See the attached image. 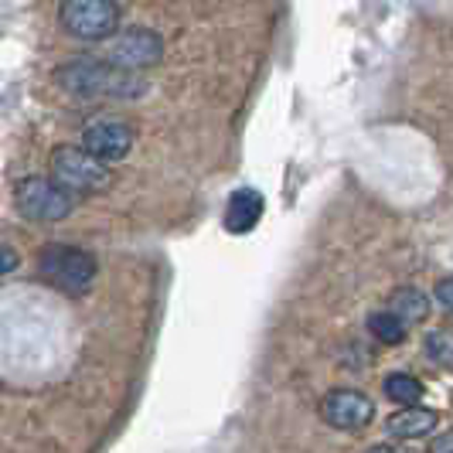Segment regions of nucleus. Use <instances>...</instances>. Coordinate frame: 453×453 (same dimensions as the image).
Masks as SVG:
<instances>
[{
  "mask_svg": "<svg viewBox=\"0 0 453 453\" xmlns=\"http://www.w3.org/2000/svg\"><path fill=\"white\" fill-rule=\"evenodd\" d=\"M368 331H372L379 341H386V344H399V341L406 338V324L395 318L392 311L372 314V318H368Z\"/></svg>",
  "mask_w": 453,
  "mask_h": 453,
  "instance_id": "13",
  "label": "nucleus"
},
{
  "mask_svg": "<svg viewBox=\"0 0 453 453\" xmlns=\"http://www.w3.org/2000/svg\"><path fill=\"white\" fill-rule=\"evenodd\" d=\"M14 202H18V211L31 222H62L75 208L72 191L48 178H24L14 191Z\"/></svg>",
  "mask_w": 453,
  "mask_h": 453,
  "instance_id": "5",
  "label": "nucleus"
},
{
  "mask_svg": "<svg viewBox=\"0 0 453 453\" xmlns=\"http://www.w3.org/2000/svg\"><path fill=\"white\" fill-rule=\"evenodd\" d=\"M324 423L344 433H358L365 430L372 419H375V403L358 392V388H334L327 399H324Z\"/></svg>",
  "mask_w": 453,
  "mask_h": 453,
  "instance_id": "8",
  "label": "nucleus"
},
{
  "mask_svg": "<svg viewBox=\"0 0 453 453\" xmlns=\"http://www.w3.org/2000/svg\"><path fill=\"white\" fill-rule=\"evenodd\" d=\"M386 430L399 440H419L436 430V412L423 406H403L386 419Z\"/></svg>",
  "mask_w": 453,
  "mask_h": 453,
  "instance_id": "10",
  "label": "nucleus"
},
{
  "mask_svg": "<svg viewBox=\"0 0 453 453\" xmlns=\"http://www.w3.org/2000/svg\"><path fill=\"white\" fill-rule=\"evenodd\" d=\"M38 273L42 280L51 283L58 294L65 296H82L96 283V256L79 246H65V242H55L42 250V259H38Z\"/></svg>",
  "mask_w": 453,
  "mask_h": 453,
  "instance_id": "2",
  "label": "nucleus"
},
{
  "mask_svg": "<svg viewBox=\"0 0 453 453\" xmlns=\"http://www.w3.org/2000/svg\"><path fill=\"white\" fill-rule=\"evenodd\" d=\"M51 181H58L72 195H99L110 188L113 174L110 164L89 154L86 147L62 143L51 150Z\"/></svg>",
  "mask_w": 453,
  "mask_h": 453,
  "instance_id": "3",
  "label": "nucleus"
},
{
  "mask_svg": "<svg viewBox=\"0 0 453 453\" xmlns=\"http://www.w3.org/2000/svg\"><path fill=\"white\" fill-rule=\"evenodd\" d=\"M58 21L72 38L106 42L119 31V11L113 0H62Z\"/></svg>",
  "mask_w": 453,
  "mask_h": 453,
  "instance_id": "4",
  "label": "nucleus"
},
{
  "mask_svg": "<svg viewBox=\"0 0 453 453\" xmlns=\"http://www.w3.org/2000/svg\"><path fill=\"white\" fill-rule=\"evenodd\" d=\"M386 395L392 403H399V406H416L419 399H423V382L419 379H412L406 372H395V375H388L386 379Z\"/></svg>",
  "mask_w": 453,
  "mask_h": 453,
  "instance_id": "12",
  "label": "nucleus"
},
{
  "mask_svg": "<svg viewBox=\"0 0 453 453\" xmlns=\"http://www.w3.org/2000/svg\"><path fill=\"white\" fill-rule=\"evenodd\" d=\"M263 219V195L256 188H239L226 204V228L232 235H246Z\"/></svg>",
  "mask_w": 453,
  "mask_h": 453,
  "instance_id": "9",
  "label": "nucleus"
},
{
  "mask_svg": "<svg viewBox=\"0 0 453 453\" xmlns=\"http://www.w3.org/2000/svg\"><path fill=\"white\" fill-rule=\"evenodd\" d=\"M103 58L110 65L127 68V72H147V68L160 65L164 42H160L157 31H150V27H123V31H116L113 38H110Z\"/></svg>",
  "mask_w": 453,
  "mask_h": 453,
  "instance_id": "6",
  "label": "nucleus"
},
{
  "mask_svg": "<svg viewBox=\"0 0 453 453\" xmlns=\"http://www.w3.org/2000/svg\"><path fill=\"white\" fill-rule=\"evenodd\" d=\"M433 296L447 307V311H453V276H447V280H440L436 283V290H433Z\"/></svg>",
  "mask_w": 453,
  "mask_h": 453,
  "instance_id": "14",
  "label": "nucleus"
},
{
  "mask_svg": "<svg viewBox=\"0 0 453 453\" xmlns=\"http://www.w3.org/2000/svg\"><path fill=\"white\" fill-rule=\"evenodd\" d=\"M82 147L96 154L99 160L113 164V160H123L134 147V127L116 119V116H99V119H89L86 130H82Z\"/></svg>",
  "mask_w": 453,
  "mask_h": 453,
  "instance_id": "7",
  "label": "nucleus"
},
{
  "mask_svg": "<svg viewBox=\"0 0 453 453\" xmlns=\"http://www.w3.org/2000/svg\"><path fill=\"white\" fill-rule=\"evenodd\" d=\"M18 270V252L11 250V246H0V276H7V273Z\"/></svg>",
  "mask_w": 453,
  "mask_h": 453,
  "instance_id": "15",
  "label": "nucleus"
},
{
  "mask_svg": "<svg viewBox=\"0 0 453 453\" xmlns=\"http://www.w3.org/2000/svg\"><path fill=\"white\" fill-rule=\"evenodd\" d=\"M55 82L79 99H136L147 89V79L140 72H127L110 65L106 58H82L55 68Z\"/></svg>",
  "mask_w": 453,
  "mask_h": 453,
  "instance_id": "1",
  "label": "nucleus"
},
{
  "mask_svg": "<svg viewBox=\"0 0 453 453\" xmlns=\"http://www.w3.org/2000/svg\"><path fill=\"white\" fill-rule=\"evenodd\" d=\"M430 453H453V430H447L443 436H436V440H433V447H430Z\"/></svg>",
  "mask_w": 453,
  "mask_h": 453,
  "instance_id": "16",
  "label": "nucleus"
},
{
  "mask_svg": "<svg viewBox=\"0 0 453 453\" xmlns=\"http://www.w3.org/2000/svg\"><path fill=\"white\" fill-rule=\"evenodd\" d=\"M368 453H399V450H392V447H372Z\"/></svg>",
  "mask_w": 453,
  "mask_h": 453,
  "instance_id": "17",
  "label": "nucleus"
},
{
  "mask_svg": "<svg viewBox=\"0 0 453 453\" xmlns=\"http://www.w3.org/2000/svg\"><path fill=\"white\" fill-rule=\"evenodd\" d=\"M388 311L403 320L406 327L409 324H419L430 314V296L423 294V290H416V287H403V290H395V294L388 296Z\"/></svg>",
  "mask_w": 453,
  "mask_h": 453,
  "instance_id": "11",
  "label": "nucleus"
}]
</instances>
